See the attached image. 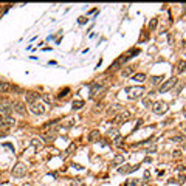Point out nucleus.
Returning <instances> with one entry per match:
<instances>
[{
    "instance_id": "f257e3e1",
    "label": "nucleus",
    "mask_w": 186,
    "mask_h": 186,
    "mask_svg": "<svg viewBox=\"0 0 186 186\" xmlns=\"http://www.w3.org/2000/svg\"><path fill=\"white\" fill-rule=\"evenodd\" d=\"M126 92L129 93V99H140V98H143L146 89L143 85H138V87H127Z\"/></svg>"
},
{
    "instance_id": "f03ea898",
    "label": "nucleus",
    "mask_w": 186,
    "mask_h": 186,
    "mask_svg": "<svg viewBox=\"0 0 186 186\" xmlns=\"http://www.w3.org/2000/svg\"><path fill=\"white\" fill-rule=\"evenodd\" d=\"M168 109H169V106L165 101H157V102H154V106H152V112L157 113V115H163V113L168 112Z\"/></svg>"
},
{
    "instance_id": "7ed1b4c3",
    "label": "nucleus",
    "mask_w": 186,
    "mask_h": 186,
    "mask_svg": "<svg viewBox=\"0 0 186 186\" xmlns=\"http://www.w3.org/2000/svg\"><path fill=\"white\" fill-rule=\"evenodd\" d=\"M178 82V79L175 78V76H172V78H169L168 81H165L161 85H160V93H165V92H168V90H171V89H174V85H175Z\"/></svg>"
},
{
    "instance_id": "20e7f679",
    "label": "nucleus",
    "mask_w": 186,
    "mask_h": 186,
    "mask_svg": "<svg viewBox=\"0 0 186 186\" xmlns=\"http://www.w3.org/2000/svg\"><path fill=\"white\" fill-rule=\"evenodd\" d=\"M58 136V129H50V130H42V138L45 140V143H51L56 140Z\"/></svg>"
},
{
    "instance_id": "39448f33",
    "label": "nucleus",
    "mask_w": 186,
    "mask_h": 186,
    "mask_svg": "<svg viewBox=\"0 0 186 186\" xmlns=\"http://www.w3.org/2000/svg\"><path fill=\"white\" fill-rule=\"evenodd\" d=\"M26 174V166L23 163H17L14 168H13V175L14 177H25Z\"/></svg>"
},
{
    "instance_id": "423d86ee",
    "label": "nucleus",
    "mask_w": 186,
    "mask_h": 186,
    "mask_svg": "<svg viewBox=\"0 0 186 186\" xmlns=\"http://www.w3.org/2000/svg\"><path fill=\"white\" fill-rule=\"evenodd\" d=\"M30 110L34 115H43V113H45V106H43L42 102L37 101V102H34V104H31V106H30Z\"/></svg>"
},
{
    "instance_id": "0eeeda50",
    "label": "nucleus",
    "mask_w": 186,
    "mask_h": 186,
    "mask_svg": "<svg viewBox=\"0 0 186 186\" xmlns=\"http://www.w3.org/2000/svg\"><path fill=\"white\" fill-rule=\"evenodd\" d=\"M130 119V113L127 112V110H123V112H119L116 116H115V119L113 121L116 123V124H119V123H126V121H129Z\"/></svg>"
},
{
    "instance_id": "6e6552de",
    "label": "nucleus",
    "mask_w": 186,
    "mask_h": 186,
    "mask_svg": "<svg viewBox=\"0 0 186 186\" xmlns=\"http://www.w3.org/2000/svg\"><path fill=\"white\" fill-rule=\"evenodd\" d=\"M138 168H140V165L132 166V165H129V163H124V165H123L121 168H118V172H119V174H130V172L136 171Z\"/></svg>"
},
{
    "instance_id": "1a4fd4ad",
    "label": "nucleus",
    "mask_w": 186,
    "mask_h": 186,
    "mask_svg": "<svg viewBox=\"0 0 186 186\" xmlns=\"http://www.w3.org/2000/svg\"><path fill=\"white\" fill-rule=\"evenodd\" d=\"M102 90V84L99 82V81H95V82L90 84V98H93L96 95V93H99Z\"/></svg>"
},
{
    "instance_id": "9d476101",
    "label": "nucleus",
    "mask_w": 186,
    "mask_h": 186,
    "mask_svg": "<svg viewBox=\"0 0 186 186\" xmlns=\"http://www.w3.org/2000/svg\"><path fill=\"white\" fill-rule=\"evenodd\" d=\"M25 99H26V102L30 104H34V102H37V99H39V93H34V92H26L25 93Z\"/></svg>"
},
{
    "instance_id": "9b49d317",
    "label": "nucleus",
    "mask_w": 186,
    "mask_h": 186,
    "mask_svg": "<svg viewBox=\"0 0 186 186\" xmlns=\"http://www.w3.org/2000/svg\"><path fill=\"white\" fill-rule=\"evenodd\" d=\"M0 113H5V116H9L13 113V106L8 102H2L0 104Z\"/></svg>"
},
{
    "instance_id": "f8f14e48",
    "label": "nucleus",
    "mask_w": 186,
    "mask_h": 186,
    "mask_svg": "<svg viewBox=\"0 0 186 186\" xmlns=\"http://www.w3.org/2000/svg\"><path fill=\"white\" fill-rule=\"evenodd\" d=\"M13 109L17 113H20V115H25L26 116V107H25V104L23 102H20V101H16L14 102V106H13Z\"/></svg>"
},
{
    "instance_id": "ddd939ff",
    "label": "nucleus",
    "mask_w": 186,
    "mask_h": 186,
    "mask_svg": "<svg viewBox=\"0 0 186 186\" xmlns=\"http://www.w3.org/2000/svg\"><path fill=\"white\" fill-rule=\"evenodd\" d=\"M16 124V119L11 118V116H3L2 123H0V127H9V126H14Z\"/></svg>"
},
{
    "instance_id": "4468645a",
    "label": "nucleus",
    "mask_w": 186,
    "mask_h": 186,
    "mask_svg": "<svg viewBox=\"0 0 186 186\" xmlns=\"http://www.w3.org/2000/svg\"><path fill=\"white\" fill-rule=\"evenodd\" d=\"M31 146L34 147L36 151H40L42 147H43V141H42V138H37V136H34V138L31 140Z\"/></svg>"
},
{
    "instance_id": "2eb2a0df",
    "label": "nucleus",
    "mask_w": 186,
    "mask_h": 186,
    "mask_svg": "<svg viewBox=\"0 0 186 186\" xmlns=\"http://www.w3.org/2000/svg\"><path fill=\"white\" fill-rule=\"evenodd\" d=\"M175 72L178 75H182V73L186 72V61H177V64H175Z\"/></svg>"
},
{
    "instance_id": "dca6fc26",
    "label": "nucleus",
    "mask_w": 186,
    "mask_h": 186,
    "mask_svg": "<svg viewBox=\"0 0 186 186\" xmlns=\"http://www.w3.org/2000/svg\"><path fill=\"white\" fill-rule=\"evenodd\" d=\"M99 138H101L99 130H92V132L89 133V141H90V143H95V141H98Z\"/></svg>"
},
{
    "instance_id": "f3484780",
    "label": "nucleus",
    "mask_w": 186,
    "mask_h": 186,
    "mask_svg": "<svg viewBox=\"0 0 186 186\" xmlns=\"http://www.w3.org/2000/svg\"><path fill=\"white\" fill-rule=\"evenodd\" d=\"M11 84H8V82H5V81H0V93H8V92H11Z\"/></svg>"
},
{
    "instance_id": "a211bd4d",
    "label": "nucleus",
    "mask_w": 186,
    "mask_h": 186,
    "mask_svg": "<svg viewBox=\"0 0 186 186\" xmlns=\"http://www.w3.org/2000/svg\"><path fill=\"white\" fill-rule=\"evenodd\" d=\"M163 81H165V76H151V84H154V85H157V84H161Z\"/></svg>"
},
{
    "instance_id": "6ab92c4d",
    "label": "nucleus",
    "mask_w": 186,
    "mask_h": 186,
    "mask_svg": "<svg viewBox=\"0 0 186 186\" xmlns=\"http://www.w3.org/2000/svg\"><path fill=\"white\" fill-rule=\"evenodd\" d=\"M73 110H81V109L84 107V101L82 99H76V101H73Z\"/></svg>"
},
{
    "instance_id": "aec40b11",
    "label": "nucleus",
    "mask_w": 186,
    "mask_h": 186,
    "mask_svg": "<svg viewBox=\"0 0 186 186\" xmlns=\"http://www.w3.org/2000/svg\"><path fill=\"white\" fill-rule=\"evenodd\" d=\"M121 163H124V155H116L112 160V166H116V165H121Z\"/></svg>"
},
{
    "instance_id": "412c9836",
    "label": "nucleus",
    "mask_w": 186,
    "mask_h": 186,
    "mask_svg": "<svg viewBox=\"0 0 186 186\" xmlns=\"http://www.w3.org/2000/svg\"><path fill=\"white\" fill-rule=\"evenodd\" d=\"M183 85H185V82H177L175 85H174V89H172V95H178L180 90L183 89Z\"/></svg>"
},
{
    "instance_id": "4be33fe9",
    "label": "nucleus",
    "mask_w": 186,
    "mask_h": 186,
    "mask_svg": "<svg viewBox=\"0 0 186 186\" xmlns=\"http://www.w3.org/2000/svg\"><path fill=\"white\" fill-rule=\"evenodd\" d=\"M133 81H136V82H144L146 75L144 73H136V75H133Z\"/></svg>"
},
{
    "instance_id": "5701e85b",
    "label": "nucleus",
    "mask_w": 186,
    "mask_h": 186,
    "mask_svg": "<svg viewBox=\"0 0 186 186\" xmlns=\"http://www.w3.org/2000/svg\"><path fill=\"white\" fill-rule=\"evenodd\" d=\"M132 73H133V67H126L121 72V76H123V78H127V76H130Z\"/></svg>"
},
{
    "instance_id": "b1692460",
    "label": "nucleus",
    "mask_w": 186,
    "mask_h": 186,
    "mask_svg": "<svg viewBox=\"0 0 186 186\" xmlns=\"http://www.w3.org/2000/svg\"><path fill=\"white\" fill-rule=\"evenodd\" d=\"M129 186H144V182L143 180H138V178H133V180H130Z\"/></svg>"
},
{
    "instance_id": "393cba45",
    "label": "nucleus",
    "mask_w": 186,
    "mask_h": 186,
    "mask_svg": "<svg viewBox=\"0 0 186 186\" xmlns=\"http://www.w3.org/2000/svg\"><path fill=\"white\" fill-rule=\"evenodd\" d=\"M171 141H172V143H183V141H185V136H183V135H174L172 138H171Z\"/></svg>"
},
{
    "instance_id": "a878e982",
    "label": "nucleus",
    "mask_w": 186,
    "mask_h": 186,
    "mask_svg": "<svg viewBox=\"0 0 186 186\" xmlns=\"http://www.w3.org/2000/svg\"><path fill=\"white\" fill-rule=\"evenodd\" d=\"M143 106L144 107H147V109H149V107H152V106H154V102H152V99H151V98H143Z\"/></svg>"
},
{
    "instance_id": "bb28decb",
    "label": "nucleus",
    "mask_w": 186,
    "mask_h": 186,
    "mask_svg": "<svg viewBox=\"0 0 186 186\" xmlns=\"http://www.w3.org/2000/svg\"><path fill=\"white\" fill-rule=\"evenodd\" d=\"M157 25H158V19H151V22H149V30L154 31L157 28Z\"/></svg>"
},
{
    "instance_id": "cd10ccee",
    "label": "nucleus",
    "mask_w": 186,
    "mask_h": 186,
    "mask_svg": "<svg viewBox=\"0 0 186 186\" xmlns=\"http://www.w3.org/2000/svg\"><path fill=\"white\" fill-rule=\"evenodd\" d=\"M68 92H70V89H68V87H65V89H64V90H61V92H59V95H58V98H59V99H62V98H65V96H67V95H68Z\"/></svg>"
},
{
    "instance_id": "c85d7f7f",
    "label": "nucleus",
    "mask_w": 186,
    "mask_h": 186,
    "mask_svg": "<svg viewBox=\"0 0 186 186\" xmlns=\"http://www.w3.org/2000/svg\"><path fill=\"white\" fill-rule=\"evenodd\" d=\"M113 143L116 144L118 147H121V146H123V136H121V135H118L116 138H113Z\"/></svg>"
},
{
    "instance_id": "c756f323",
    "label": "nucleus",
    "mask_w": 186,
    "mask_h": 186,
    "mask_svg": "<svg viewBox=\"0 0 186 186\" xmlns=\"http://www.w3.org/2000/svg\"><path fill=\"white\" fill-rule=\"evenodd\" d=\"M70 186H84V182L81 178H75L72 183H70Z\"/></svg>"
},
{
    "instance_id": "7c9ffc66",
    "label": "nucleus",
    "mask_w": 186,
    "mask_h": 186,
    "mask_svg": "<svg viewBox=\"0 0 186 186\" xmlns=\"http://www.w3.org/2000/svg\"><path fill=\"white\" fill-rule=\"evenodd\" d=\"M76 151V144L75 143H72L68 146V149H67V152H65V155H70V154H73V152Z\"/></svg>"
},
{
    "instance_id": "2f4dec72",
    "label": "nucleus",
    "mask_w": 186,
    "mask_h": 186,
    "mask_svg": "<svg viewBox=\"0 0 186 186\" xmlns=\"http://www.w3.org/2000/svg\"><path fill=\"white\" fill-rule=\"evenodd\" d=\"M118 135H119V132L116 129H110V130H109V136H110V138H116Z\"/></svg>"
},
{
    "instance_id": "473e14b6",
    "label": "nucleus",
    "mask_w": 186,
    "mask_h": 186,
    "mask_svg": "<svg viewBox=\"0 0 186 186\" xmlns=\"http://www.w3.org/2000/svg\"><path fill=\"white\" fill-rule=\"evenodd\" d=\"M42 98H43V101H45V102H48V104H51V101H53L51 95H47V93H45V95H42Z\"/></svg>"
},
{
    "instance_id": "72a5a7b5",
    "label": "nucleus",
    "mask_w": 186,
    "mask_h": 186,
    "mask_svg": "<svg viewBox=\"0 0 186 186\" xmlns=\"http://www.w3.org/2000/svg\"><path fill=\"white\" fill-rule=\"evenodd\" d=\"M59 121H61V118H56V119H53V121H48V123L45 124V127H48V126H50V127H51V126H54V124H58Z\"/></svg>"
},
{
    "instance_id": "f704fd0d",
    "label": "nucleus",
    "mask_w": 186,
    "mask_h": 186,
    "mask_svg": "<svg viewBox=\"0 0 186 186\" xmlns=\"http://www.w3.org/2000/svg\"><path fill=\"white\" fill-rule=\"evenodd\" d=\"M172 157H174V158H180V157H182V151H178V149L174 151V152H172Z\"/></svg>"
},
{
    "instance_id": "c9c22d12",
    "label": "nucleus",
    "mask_w": 186,
    "mask_h": 186,
    "mask_svg": "<svg viewBox=\"0 0 186 186\" xmlns=\"http://www.w3.org/2000/svg\"><path fill=\"white\" fill-rule=\"evenodd\" d=\"M75 124V119H68V121L67 123H65L64 126H65V127H72V126Z\"/></svg>"
},
{
    "instance_id": "e433bc0d",
    "label": "nucleus",
    "mask_w": 186,
    "mask_h": 186,
    "mask_svg": "<svg viewBox=\"0 0 186 186\" xmlns=\"http://www.w3.org/2000/svg\"><path fill=\"white\" fill-rule=\"evenodd\" d=\"M177 183H178V185H183V183H185V175H180V177L177 178Z\"/></svg>"
},
{
    "instance_id": "4c0bfd02",
    "label": "nucleus",
    "mask_w": 186,
    "mask_h": 186,
    "mask_svg": "<svg viewBox=\"0 0 186 186\" xmlns=\"http://www.w3.org/2000/svg\"><path fill=\"white\" fill-rule=\"evenodd\" d=\"M151 178V174H149V171H146L144 172V180H149ZM144 180H143V182H144Z\"/></svg>"
},
{
    "instance_id": "58836bf2",
    "label": "nucleus",
    "mask_w": 186,
    "mask_h": 186,
    "mask_svg": "<svg viewBox=\"0 0 186 186\" xmlns=\"http://www.w3.org/2000/svg\"><path fill=\"white\" fill-rule=\"evenodd\" d=\"M155 151H157V147H155V146H152L151 149H147V152H151V154H152V152H155Z\"/></svg>"
},
{
    "instance_id": "ea45409f",
    "label": "nucleus",
    "mask_w": 186,
    "mask_h": 186,
    "mask_svg": "<svg viewBox=\"0 0 186 186\" xmlns=\"http://www.w3.org/2000/svg\"><path fill=\"white\" fill-rule=\"evenodd\" d=\"M73 168H76V169H82V166H81V165H73Z\"/></svg>"
},
{
    "instance_id": "a19ab883",
    "label": "nucleus",
    "mask_w": 186,
    "mask_h": 186,
    "mask_svg": "<svg viewBox=\"0 0 186 186\" xmlns=\"http://www.w3.org/2000/svg\"><path fill=\"white\" fill-rule=\"evenodd\" d=\"M2 119H3V116H2V113H0V123H2Z\"/></svg>"
},
{
    "instance_id": "79ce46f5",
    "label": "nucleus",
    "mask_w": 186,
    "mask_h": 186,
    "mask_svg": "<svg viewBox=\"0 0 186 186\" xmlns=\"http://www.w3.org/2000/svg\"><path fill=\"white\" fill-rule=\"evenodd\" d=\"M185 133H186V126H185Z\"/></svg>"
}]
</instances>
